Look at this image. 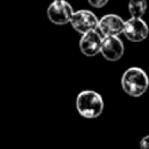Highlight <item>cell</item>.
Instances as JSON below:
<instances>
[{
	"instance_id": "5b68a950",
	"label": "cell",
	"mask_w": 149,
	"mask_h": 149,
	"mask_svg": "<svg viewBox=\"0 0 149 149\" xmlns=\"http://www.w3.org/2000/svg\"><path fill=\"white\" fill-rule=\"evenodd\" d=\"M125 36L132 42H141L147 38L149 28L141 17H130L125 22L123 33Z\"/></svg>"
},
{
	"instance_id": "30bf717a",
	"label": "cell",
	"mask_w": 149,
	"mask_h": 149,
	"mask_svg": "<svg viewBox=\"0 0 149 149\" xmlns=\"http://www.w3.org/2000/svg\"><path fill=\"white\" fill-rule=\"evenodd\" d=\"M87 1L92 7H95V8H101L108 2V0H87Z\"/></svg>"
},
{
	"instance_id": "9c48e42d",
	"label": "cell",
	"mask_w": 149,
	"mask_h": 149,
	"mask_svg": "<svg viewBox=\"0 0 149 149\" xmlns=\"http://www.w3.org/2000/svg\"><path fill=\"white\" fill-rule=\"evenodd\" d=\"M147 0H129L128 10L132 17H142L147 10Z\"/></svg>"
},
{
	"instance_id": "8fae6325",
	"label": "cell",
	"mask_w": 149,
	"mask_h": 149,
	"mask_svg": "<svg viewBox=\"0 0 149 149\" xmlns=\"http://www.w3.org/2000/svg\"><path fill=\"white\" fill-rule=\"evenodd\" d=\"M140 149H149V135L144 136L140 141Z\"/></svg>"
},
{
	"instance_id": "7a4b0ae2",
	"label": "cell",
	"mask_w": 149,
	"mask_h": 149,
	"mask_svg": "<svg viewBox=\"0 0 149 149\" xmlns=\"http://www.w3.org/2000/svg\"><path fill=\"white\" fill-rule=\"evenodd\" d=\"M77 112L85 119H95L104 111L102 97L92 90H84L76 98Z\"/></svg>"
},
{
	"instance_id": "ba28073f",
	"label": "cell",
	"mask_w": 149,
	"mask_h": 149,
	"mask_svg": "<svg viewBox=\"0 0 149 149\" xmlns=\"http://www.w3.org/2000/svg\"><path fill=\"white\" fill-rule=\"evenodd\" d=\"M125 45L119 36H104L101 50L104 58L111 62H116L123 56Z\"/></svg>"
},
{
	"instance_id": "52a82bcc",
	"label": "cell",
	"mask_w": 149,
	"mask_h": 149,
	"mask_svg": "<svg viewBox=\"0 0 149 149\" xmlns=\"http://www.w3.org/2000/svg\"><path fill=\"white\" fill-rule=\"evenodd\" d=\"M125 22L126 21L116 14H107L99 20L98 29L104 36H119L123 33Z\"/></svg>"
},
{
	"instance_id": "6da1fadb",
	"label": "cell",
	"mask_w": 149,
	"mask_h": 149,
	"mask_svg": "<svg viewBox=\"0 0 149 149\" xmlns=\"http://www.w3.org/2000/svg\"><path fill=\"white\" fill-rule=\"evenodd\" d=\"M122 90L130 97H141L149 86L148 74L137 66L127 69L121 77Z\"/></svg>"
},
{
	"instance_id": "8992f818",
	"label": "cell",
	"mask_w": 149,
	"mask_h": 149,
	"mask_svg": "<svg viewBox=\"0 0 149 149\" xmlns=\"http://www.w3.org/2000/svg\"><path fill=\"white\" fill-rule=\"evenodd\" d=\"M102 40L104 37L101 36L100 31L98 33L97 29L90 30L81 35L80 41H79V49L85 56L93 57L98 52H100Z\"/></svg>"
},
{
	"instance_id": "3957f363",
	"label": "cell",
	"mask_w": 149,
	"mask_h": 149,
	"mask_svg": "<svg viewBox=\"0 0 149 149\" xmlns=\"http://www.w3.org/2000/svg\"><path fill=\"white\" fill-rule=\"evenodd\" d=\"M72 14H73V8L65 0H54L47 9L48 19L57 26H63L69 23L72 17Z\"/></svg>"
},
{
	"instance_id": "277c9868",
	"label": "cell",
	"mask_w": 149,
	"mask_h": 149,
	"mask_svg": "<svg viewBox=\"0 0 149 149\" xmlns=\"http://www.w3.org/2000/svg\"><path fill=\"white\" fill-rule=\"evenodd\" d=\"M70 23L77 33L83 35L90 30L98 29L99 20L93 12L87 9H80V10L73 12Z\"/></svg>"
}]
</instances>
